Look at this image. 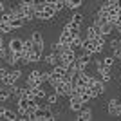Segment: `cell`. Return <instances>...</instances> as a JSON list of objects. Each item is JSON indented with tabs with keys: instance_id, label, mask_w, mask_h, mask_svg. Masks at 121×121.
Masks as SVG:
<instances>
[{
	"instance_id": "e575fe53",
	"label": "cell",
	"mask_w": 121,
	"mask_h": 121,
	"mask_svg": "<svg viewBox=\"0 0 121 121\" xmlns=\"http://www.w3.org/2000/svg\"><path fill=\"white\" fill-rule=\"evenodd\" d=\"M121 43H119V38H117V40H112L110 42V49H116V47H119Z\"/></svg>"
},
{
	"instance_id": "d6a6232c",
	"label": "cell",
	"mask_w": 121,
	"mask_h": 121,
	"mask_svg": "<svg viewBox=\"0 0 121 121\" xmlns=\"http://www.w3.org/2000/svg\"><path fill=\"white\" fill-rule=\"evenodd\" d=\"M61 43L60 42H54V43H52V45H51V49H52V52H58V54H60V51H61Z\"/></svg>"
},
{
	"instance_id": "e0dca14e",
	"label": "cell",
	"mask_w": 121,
	"mask_h": 121,
	"mask_svg": "<svg viewBox=\"0 0 121 121\" xmlns=\"http://www.w3.org/2000/svg\"><path fill=\"white\" fill-rule=\"evenodd\" d=\"M81 4H83V0H65V7H69V9H80Z\"/></svg>"
},
{
	"instance_id": "1f68e13d",
	"label": "cell",
	"mask_w": 121,
	"mask_h": 121,
	"mask_svg": "<svg viewBox=\"0 0 121 121\" xmlns=\"http://www.w3.org/2000/svg\"><path fill=\"white\" fill-rule=\"evenodd\" d=\"M72 22H76V24H83V15H81V13H74V15H72V18H71Z\"/></svg>"
},
{
	"instance_id": "30bf717a",
	"label": "cell",
	"mask_w": 121,
	"mask_h": 121,
	"mask_svg": "<svg viewBox=\"0 0 121 121\" xmlns=\"http://www.w3.org/2000/svg\"><path fill=\"white\" fill-rule=\"evenodd\" d=\"M72 36H74V35H72L71 31H67V29H61L60 36H58V42H60L61 45H67V43H71Z\"/></svg>"
},
{
	"instance_id": "cb8c5ba5",
	"label": "cell",
	"mask_w": 121,
	"mask_h": 121,
	"mask_svg": "<svg viewBox=\"0 0 121 121\" xmlns=\"http://www.w3.org/2000/svg\"><path fill=\"white\" fill-rule=\"evenodd\" d=\"M27 78H33V80H40L42 83H45V81H43V76H42V71H38V69H35V71H31Z\"/></svg>"
},
{
	"instance_id": "8d00e7d4",
	"label": "cell",
	"mask_w": 121,
	"mask_h": 121,
	"mask_svg": "<svg viewBox=\"0 0 121 121\" xmlns=\"http://www.w3.org/2000/svg\"><path fill=\"white\" fill-rule=\"evenodd\" d=\"M114 31H117V33H119V35H121V20L117 22L116 25H114Z\"/></svg>"
},
{
	"instance_id": "7bdbcfd3",
	"label": "cell",
	"mask_w": 121,
	"mask_h": 121,
	"mask_svg": "<svg viewBox=\"0 0 121 121\" xmlns=\"http://www.w3.org/2000/svg\"><path fill=\"white\" fill-rule=\"evenodd\" d=\"M119 43H121V35H119Z\"/></svg>"
},
{
	"instance_id": "ee69618b",
	"label": "cell",
	"mask_w": 121,
	"mask_h": 121,
	"mask_svg": "<svg viewBox=\"0 0 121 121\" xmlns=\"http://www.w3.org/2000/svg\"><path fill=\"white\" fill-rule=\"evenodd\" d=\"M63 2H65V0H63Z\"/></svg>"
},
{
	"instance_id": "ba28073f",
	"label": "cell",
	"mask_w": 121,
	"mask_h": 121,
	"mask_svg": "<svg viewBox=\"0 0 121 121\" xmlns=\"http://www.w3.org/2000/svg\"><path fill=\"white\" fill-rule=\"evenodd\" d=\"M76 119L78 121H91L92 119V110L89 108V107H87V108L83 107L80 112H76Z\"/></svg>"
},
{
	"instance_id": "44dd1931",
	"label": "cell",
	"mask_w": 121,
	"mask_h": 121,
	"mask_svg": "<svg viewBox=\"0 0 121 121\" xmlns=\"http://www.w3.org/2000/svg\"><path fill=\"white\" fill-rule=\"evenodd\" d=\"M16 81H18V80H16L15 76L11 74V71H9V72H7V76H5L4 80H2V83H4V85H7V87H11V85H15Z\"/></svg>"
},
{
	"instance_id": "ac0fdd59",
	"label": "cell",
	"mask_w": 121,
	"mask_h": 121,
	"mask_svg": "<svg viewBox=\"0 0 121 121\" xmlns=\"http://www.w3.org/2000/svg\"><path fill=\"white\" fill-rule=\"evenodd\" d=\"M52 119H56V114L51 110V105H49V107L43 108V119L42 121H52Z\"/></svg>"
},
{
	"instance_id": "ab89813d",
	"label": "cell",
	"mask_w": 121,
	"mask_h": 121,
	"mask_svg": "<svg viewBox=\"0 0 121 121\" xmlns=\"http://www.w3.org/2000/svg\"><path fill=\"white\" fill-rule=\"evenodd\" d=\"M116 117H117V119H121V110L117 112V116H116Z\"/></svg>"
},
{
	"instance_id": "5b68a950",
	"label": "cell",
	"mask_w": 121,
	"mask_h": 121,
	"mask_svg": "<svg viewBox=\"0 0 121 121\" xmlns=\"http://www.w3.org/2000/svg\"><path fill=\"white\" fill-rule=\"evenodd\" d=\"M7 49L13 51V52H16V54H22V52H24V40H20V38H13V40H9Z\"/></svg>"
},
{
	"instance_id": "6da1fadb",
	"label": "cell",
	"mask_w": 121,
	"mask_h": 121,
	"mask_svg": "<svg viewBox=\"0 0 121 121\" xmlns=\"http://www.w3.org/2000/svg\"><path fill=\"white\" fill-rule=\"evenodd\" d=\"M56 13H58V9L54 7V4H45V7L42 11H36V18L38 20H51L52 16H56Z\"/></svg>"
},
{
	"instance_id": "52a82bcc",
	"label": "cell",
	"mask_w": 121,
	"mask_h": 121,
	"mask_svg": "<svg viewBox=\"0 0 121 121\" xmlns=\"http://www.w3.org/2000/svg\"><path fill=\"white\" fill-rule=\"evenodd\" d=\"M4 60L7 61V65L16 67L18 63H20V54H16V52H13V51H7V54H5Z\"/></svg>"
},
{
	"instance_id": "277c9868",
	"label": "cell",
	"mask_w": 121,
	"mask_h": 121,
	"mask_svg": "<svg viewBox=\"0 0 121 121\" xmlns=\"http://www.w3.org/2000/svg\"><path fill=\"white\" fill-rule=\"evenodd\" d=\"M121 110V103L117 98H112V99H108V103H107V112H108V116H117V112Z\"/></svg>"
},
{
	"instance_id": "603a6c76",
	"label": "cell",
	"mask_w": 121,
	"mask_h": 121,
	"mask_svg": "<svg viewBox=\"0 0 121 121\" xmlns=\"http://www.w3.org/2000/svg\"><path fill=\"white\" fill-rule=\"evenodd\" d=\"M31 40H33V43H43V36H42V33L40 31H35L33 35H31Z\"/></svg>"
},
{
	"instance_id": "f546056e",
	"label": "cell",
	"mask_w": 121,
	"mask_h": 121,
	"mask_svg": "<svg viewBox=\"0 0 121 121\" xmlns=\"http://www.w3.org/2000/svg\"><path fill=\"white\" fill-rule=\"evenodd\" d=\"M45 4H47V0H33V5H35L36 11H42L45 7Z\"/></svg>"
},
{
	"instance_id": "484cf974",
	"label": "cell",
	"mask_w": 121,
	"mask_h": 121,
	"mask_svg": "<svg viewBox=\"0 0 121 121\" xmlns=\"http://www.w3.org/2000/svg\"><path fill=\"white\" fill-rule=\"evenodd\" d=\"M81 42H83V38H81V35L78 33V35H74V36H72V40H71V45L74 47V49H76V47H81Z\"/></svg>"
},
{
	"instance_id": "ffe728a7",
	"label": "cell",
	"mask_w": 121,
	"mask_h": 121,
	"mask_svg": "<svg viewBox=\"0 0 121 121\" xmlns=\"http://www.w3.org/2000/svg\"><path fill=\"white\" fill-rule=\"evenodd\" d=\"M9 89H11V94H13V96H15L16 99L24 96V89H22V87H18V85H16V83H15V85H11Z\"/></svg>"
},
{
	"instance_id": "8992f818",
	"label": "cell",
	"mask_w": 121,
	"mask_h": 121,
	"mask_svg": "<svg viewBox=\"0 0 121 121\" xmlns=\"http://www.w3.org/2000/svg\"><path fill=\"white\" fill-rule=\"evenodd\" d=\"M96 74H99V80H103L105 83H108V81L112 80L110 67H107V65H98L96 67Z\"/></svg>"
},
{
	"instance_id": "836d02e7",
	"label": "cell",
	"mask_w": 121,
	"mask_h": 121,
	"mask_svg": "<svg viewBox=\"0 0 121 121\" xmlns=\"http://www.w3.org/2000/svg\"><path fill=\"white\" fill-rule=\"evenodd\" d=\"M7 72H9V71H7L5 67H0V81H2V80L5 78V76H7Z\"/></svg>"
},
{
	"instance_id": "60d3db41",
	"label": "cell",
	"mask_w": 121,
	"mask_h": 121,
	"mask_svg": "<svg viewBox=\"0 0 121 121\" xmlns=\"http://www.w3.org/2000/svg\"><path fill=\"white\" fill-rule=\"evenodd\" d=\"M56 0H47V4H54Z\"/></svg>"
},
{
	"instance_id": "d590c367",
	"label": "cell",
	"mask_w": 121,
	"mask_h": 121,
	"mask_svg": "<svg viewBox=\"0 0 121 121\" xmlns=\"http://www.w3.org/2000/svg\"><path fill=\"white\" fill-rule=\"evenodd\" d=\"M5 110H7V108L0 105V119H4V116H5Z\"/></svg>"
},
{
	"instance_id": "9a60e30c",
	"label": "cell",
	"mask_w": 121,
	"mask_h": 121,
	"mask_svg": "<svg viewBox=\"0 0 121 121\" xmlns=\"http://www.w3.org/2000/svg\"><path fill=\"white\" fill-rule=\"evenodd\" d=\"M80 27H81L80 24H76V22L69 20V22H67V24H65V27H63V29H67V31H71L72 35H78V33H80Z\"/></svg>"
},
{
	"instance_id": "7402d4cb",
	"label": "cell",
	"mask_w": 121,
	"mask_h": 121,
	"mask_svg": "<svg viewBox=\"0 0 121 121\" xmlns=\"http://www.w3.org/2000/svg\"><path fill=\"white\" fill-rule=\"evenodd\" d=\"M43 83H42L40 80H33V78H27L25 80V87H31V89H36V87H42Z\"/></svg>"
},
{
	"instance_id": "4fadbf2b",
	"label": "cell",
	"mask_w": 121,
	"mask_h": 121,
	"mask_svg": "<svg viewBox=\"0 0 121 121\" xmlns=\"http://www.w3.org/2000/svg\"><path fill=\"white\" fill-rule=\"evenodd\" d=\"M27 56H29V61H31V63H36V61H42V56H43V52H42V51L33 49Z\"/></svg>"
},
{
	"instance_id": "4316f807",
	"label": "cell",
	"mask_w": 121,
	"mask_h": 121,
	"mask_svg": "<svg viewBox=\"0 0 121 121\" xmlns=\"http://www.w3.org/2000/svg\"><path fill=\"white\" fill-rule=\"evenodd\" d=\"M35 96H36V99H45V98H47L45 89H42V87H36V89H35Z\"/></svg>"
},
{
	"instance_id": "3957f363",
	"label": "cell",
	"mask_w": 121,
	"mask_h": 121,
	"mask_svg": "<svg viewBox=\"0 0 121 121\" xmlns=\"http://www.w3.org/2000/svg\"><path fill=\"white\" fill-rule=\"evenodd\" d=\"M83 107H85V103L81 101V98L78 96V94H72V96H69V108H71L72 112H80Z\"/></svg>"
},
{
	"instance_id": "7a4b0ae2",
	"label": "cell",
	"mask_w": 121,
	"mask_h": 121,
	"mask_svg": "<svg viewBox=\"0 0 121 121\" xmlns=\"http://www.w3.org/2000/svg\"><path fill=\"white\" fill-rule=\"evenodd\" d=\"M91 92H92V96H94V98L103 96V94H105V81L99 80V78H96L94 83L91 85Z\"/></svg>"
},
{
	"instance_id": "b9f144b4",
	"label": "cell",
	"mask_w": 121,
	"mask_h": 121,
	"mask_svg": "<svg viewBox=\"0 0 121 121\" xmlns=\"http://www.w3.org/2000/svg\"><path fill=\"white\" fill-rule=\"evenodd\" d=\"M112 2H117V4H121V0H112Z\"/></svg>"
},
{
	"instance_id": "d6986e66",
	"label": "cell",
	"mask_w": 121,
	"mask_h": 121,
	"mask_svg": "<svg viewBox=\"0 0 121 121\" xmlns=\"http://www.w3.org/2000/svg\"><path fill=\"white\" fill-rule=\"evenodd\" d=\"M4 119H7V121H16V119H20V114H18V110H5V116H4Z\"/></svg>"
},
{
	"instance_id": "4dcf8cb0",
	"label": "cell",
	"mask_w": 121,
	"mask_h": 121,
	"mask_svg": "<svg viewBox=\"0 0 121 121\" xmlns=\"http://www.w3.org/2000/svg\"><path fill=\"white\" fill-rule=\"evenodd\" d=\"M103 63H105L107 67H112L114 63H116V58L112 54H108V56H103Z\"/></svg>"
},
{
	"instance_id": "83f0119b",
	"label": "cell",
	"mask_w": 121,
	"mask_h": 121,
	"mask_svg": "<svg viewBox=\"0 0 121 121\" xmlns=\"http://www.w3.org/2000/svg\"><path fill=\"white\" fill-rule=\"evenodd\" d=\"M58 98H60V94H58V92H54V94H47V103H49L51 107L52 105H56V103H58Z\"/></svg>"
},
{
	"instance_id": "9c48e42d",
	"label": "cell",
	"mask_w": 121,
	"mask_h": 121,
	"mask_svg": "<svg viewBox=\"0 0 121 121\" xmlns=\"http://www.w3.org/2000/svg\"><path fill=\"white\" fill-rule=\"evenodd\" d=\"M67 71H69L67 67H63L61 63H58V65H54V67H52V71H51V74L54 76V78H58V80H63V76L67 74Z\"/></svg>"
},
{
	"instance_id": "8fae6325",
	"label": "cell",
	"mask_w": 121,
	"mask_h": 121,
	"mask_svg": "<svg viewBox=\"0 0 121 121\" xmlns=\"http://www.w3.org/2000/svg\"><path fill=\"white\" fill-rule=\"evenodd\" d=\"M9 24H11V27H13V31H15V29H22V27H24L27 22H25L24 16H13Z\"/></svg>"
},
{
	"instance_id": "f1b7e54d",
	"label": "cell",
	"mask_w": 121,
	"mask_h": 121,
	"mask_svg": "<svg viewBox=\"0 0 121 121\" xmlns=\"http://www.w3.org/2000/svg\"><path fill=\"white\" fill-rule=\"evenodd\" d=\"M33 49H35V43H33V40H31V38H29V40H24V52H25V54H29Z\"/></svg>"
},
{
	"instance_id": "74e56055",
	"label": "cell",
	"mask_w": 121,
	"mask_h": 121,
	"mask_svg": "<svg viewBox=\"0 0 121 121\" xmlns=\"http://www.w3.org/2000/svg\"><path fill=\"white\" fill-rule=\"evenodd\" d=\"M0 47H5V43H4V35L0 33Z\"/></svg>"
},
{
	"instance_id": "7c38bea8",
	"label": "cell",
	"mask_w": 121,
	"mask_h": 121,
	"mask_svg": "<svg viewBox=\"0 0 121 121\" xmlns=\"http://www.w3.org/2000/svg\"><path fill=\"white\" fill-rule=\"evenodd\" d=\"M43 61L54 67V65H58V63H60V54H58V52H51V54H47L45 58H43Z\"/></svg>"
},
{
	"instance_id": "f35d334b",
	"label": "cell",
	"mask_w": 121,
	"mask_h": 121,
	"mask_svg": "<svg viewBox=\"0 0 121 121\" xmlns=\"http://www.w3.org/2000/svg\"><path fill=\"white\" fill-rule=\"evenodd\" d=\"M4 11H5L4 9V0H0V13H4Z\"/></svg>"
},
{
	"instance_id": "2e32d148",
	"label": "cell",
	"mask_w": 121,
	"mask_h": 121,
	"mask_svg": "<svg viewBox=\"0 0 121 121\" xmlns=\"http://www.w3.org/2000/svg\"><path fill=\"white\" fill-rule=\"evenodd\" d=\"M98 35H101V33H99V27H96V25H91V27H87V38L94 40Z\"/></svg>"
},
{
	"instance_id": "5bb4252c",
	"label": "cell",
	"mask_w": 121,
	"mask_h": 121,
	"mask_svg": "<svg viewBox=\"0 0 121 121\" xmlns=\"http://www.w3.org/2000/svg\"><path fill=\"white\" fill-rule=\"evenodd\" d=\"M11 96H13V94H11V89L7 85H4L2 89H0V101H2V103H5Z\"/></svg>"
},
{
	"instance_id": "d4e9b609",
	"label": "cell",
	"mask_w": 121,
	"mask_h": 121,
	"mask_svg": "<svg viewBox=\"0 0 121 121\" xmlns=\"http://www.w3.org/2000/svg\"><path fill=\"white\" fill-rule=\"evenodd\" d=\"M11 31H13V27H11L9 22H0V33H2V35H7Z\"/></svg>"
}]
</instances>
